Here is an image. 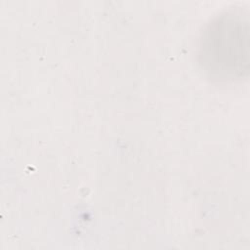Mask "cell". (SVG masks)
I'll return each mask as SVG.
<instances>
[{
	"label": "cell",
	"mask_w": 250,
	"mask_h": 250,
	"mask_svg": "<svg viewBox=\"0 0 250 250\" xmlns=\"http://www.w3.org/2000/svg\"><path fill=\"white\" fill-rule=\"evenodd\" d=\"M250 27L248 14L230 9L215 16L201 31L197 59L213 81L232 83L249 73Z\"/></svg>",
	"instance_id": "1"
}]
</instances>
